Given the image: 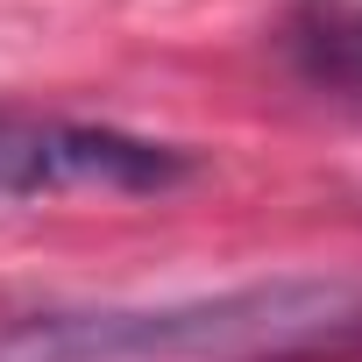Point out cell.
I'll return each mask as SVG.
<instances>
[{"label": "cell", "instance_id": "cell-1", "mask_svg": "<svg viewBox=\"0 0 362 362\" xmlns=\"http://www.w3.org/2000/svg\"><path fill=\"white\" fill-rule=\"evenodd\" d=\"M355 313L362 291L341 277H263L163 305H57L0 320V362H291Z\"/></svg>", "mask_w": 362, "mask_h": 362}, {"label": "cell", "instance_id": "cell-3", "mask_svg": "<svg viewBox=\"0 0 362 362\" xmlns=\"http://www.w3.org/2000/svg\"><path fill=\"white\" fill-rule=\"evenodd\" d=\"M284 57L320 100L362 114V0H298L284 15Z\"/></svg>", "mask_w": 362, "mask_h": 362}, {"label": "cell", "instance_id": "cell-2", "mask_svg": "<svg viewBox=\"0 0 362 362\" xmlns=\"http://www.w3.org/2000/svg\"><path fill=\"white\" fill-rule=\"evenodd\" d=\"M199 170L192 149L100 128V121H57V114H0V199H57V192H121L149 199Z\"/></svg>", "mask_w": 362, "mask_h": 362}]
</instances>
